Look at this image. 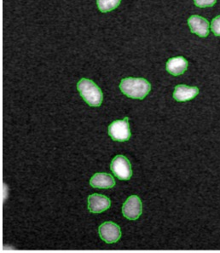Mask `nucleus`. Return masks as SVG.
<instances>
[{"mask_svg":"<svg viewBox=\"0 0 220 253\" xmlns=\"http://www.w3.org/2000/svg\"><path fill=\"white\" fill-rule=\"evenodd\" d=\"M120 89L128 97L142 100L149 94L151 85L142 78L128 77L121 81Z\"/></svg>","mask_w":220,"mask_h":253,"instance_id":"1","label":"nucleus"},{"mask_svg":"<svg viewBox=\"0 0 220 253\" xmlns=\"http://www.w3.org/2000/svg\"><path fill=\"white\" fill-rule=\"evenodd\" d=\"M79 92L85 102L91 107H99L102 104V92L93 81L82 79L77 84Z\"/></svg>","mask_w":220,"mask_h":253,"instance_id":"2","label":"nucleus"},{"mask_svg":"<svg viewBox=\"0 0 220 253\" xmlns=\"http://www.w3.org/2000/svg\"><path fill=\"white\" fill-rule=\"evenodd\" d=\"M129 118L126 117L122 121H115L109 126V135L116 142H127L131 137Z\"/></svg>","mask_w":220,"mask_h":253,"instance_id":"3","label":"nucleus"},{"mask_svg":"<svg viewBox=\"0 0 220 253\" xmlns=\"http://www.w3.org/2000/svg\"><path fill=\"white\" fill-rule=\"evenodd\" d=\"M112 172L120 180H129L132 176L130 161L123 155L114 158L110 165Z\"/></svg>","mask_w":220,"mask_h":253,"instance_id":"4","label":"nucleus"},{"mask_svg":"<svg viewBox=\"0 0 220 253\" xmlns=\"http://www.w3.org/2000/svg\"><path fill=\"white\" fill-rule=\"evenodd\" d=\"M143 211L142 201L136 195H132L127 199L122 207V213L129 220L138 219Z\"/></svg>","mask_w":220,"mask_h":253,"instance_id":"5","label":"nucleus"},{"mask_svg":"<svg viewBox=\"0 0 220 253\" xmlns=\"http://www.w3.org/2000/svg\"><path fill=\"white\" fill-rule=\"evenodd\" d=\"M100 237L106 243H115L121 239V230L120 226L113 222H106L102 223L98 229Z\"/></svg>","mask_w":220,"mask_h":253,"instance_id":"6","label":"nucleus"},{"mask_svg":"<svg viewBox=\"0 0 220 253\" xmlns=\"http://www.w3.org/2000/svg\"><path fill=\"white\" fill-rule=\"evenodd\" d=\"M111 205L109 198L104 195L94 194L88 198V209L90 212L101 213L108 210Z\"/></svg>","mask_w":220,"mask_h":253,"instance_id":"7","label":"nucleus"},{"mask_svg":"<svg viewBox=\"0 0 220 253\" xmlns=\"http://www.w3.org/2000/svg\"><path fill=\"white\" fill-rule=\"evenodd\" d=\"M190 31L200 37H207L209 34V22L202 16H192L188 20Z\"/></svg>","mask_w":220,"mask_h":253,"instance_id":"8","label":"nucleus"},{"mask_svg":"<svg viewBox=\"0 0 220 253\" xmlns=\"http://www.w3.org/2000/svg\"><path fill=\"white\" fill-rule=\"evenodd\" d=\"M199 94L197 87H189L184 84H179L175 87L174 98L177 102H187L192 100Z\"/></svg>","mask_w":220,"mask_h":253,"instance_id":"9","label":"nucleus"},{"mask_svg":"<svg viewBox=\"0 0 220 253\" xmlns=\"http://www.w3.org/2000/svg\"><path fill=\"white\" fill-rule=\"evenodd\" d=\"M188 62L183 56H177L168 60L167 62V70L174 76H179L186 71Z\"/></svg>","mask_w":220,"mask_h":253,"instance_id":"10","label":"nucleus"},{"mask_svg":"<svg viewBox=\"0 0 220 253\" xmlns=\"http://www.w3.org/2000/svg\"><path fill=\"white\" fill-rule=\"evenodd\" d=\"M90 185L96 188H111L115 186V180L108 173H96L90 178Z\"/></svg>","mask_w":220,"mask_h":253,"instance_id":"11","label":"nucleus"},{"mask_svg":"<svg viewBox=\"0 0 220 253\" xmlns=\"http://www.w3.org/2000/svg\"><path fill=\"white\" fill-rule=\"evenodd\" d=\"M121 0H96L97 7L102 12H109L120 5Z\"/></svg>","mask_w":220,"mask_h":253,"instance_id":"12","label":"nucleus"},{"mask_svg":"<svg viewBox=\"0 0 220 253\" xmlns=\"http://www.w3.org/2000/svg\"><path fill=\"white\" fill-rule=\"evenodd\" d=\"M217 0H194L196 6L199 8H207V7H213Z\"/></svg>","mask_w":220,"mask_h":253,"instance_id":"13","label":"nucleus"},{"mask_svg":"<svg viewBox=\"0 0 220 253\" xmlns=\"http://www.w3.org/2000/svg\"><path fill=\"white\" fill-rule=\"evenodd\" d=\"M211 29L214 35L220 36V16L215 17L212 21Z\"/></svg>","mask_w":220,"mask_h":253,"instance_id":"14","label":"nucleus"}]
</instances>
